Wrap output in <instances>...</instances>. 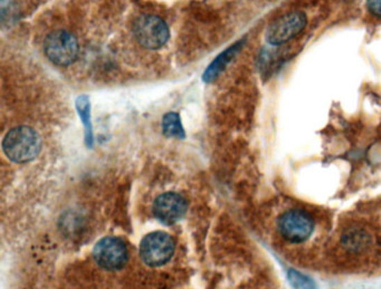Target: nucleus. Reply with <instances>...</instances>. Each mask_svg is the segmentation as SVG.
Listing matches in <instances>:
<instances>
[{
    "instance_id": "1",
    "label": "nucleus",
    "mask_w": 381,
    "mask_h": 289,
    "mask_svg": "<svg viewBox=\"0 0 381 289\" xmlns=\"http://www.w3.org/2000/svg\"><path fill=\"white\" fill-rule=\"evenodd\" d=\"M3 150L10 161L27 163L38 158L42 150V140L34 129L17 126L3 138Z\"/></svg>"
},
{
    "instance_id": "8",
    "label": "nucleus",
    "mask_w": 381,
    "mask_h": 289,
    "mask_svg": "<svg viewBox=\"0 0 381 289\" xmlns=\"http://www.w3.org/2000/svg\"><path fill=\"white\" fill-rule=\"evenodd\" d=\"M188 210L185 197L177 192H165L156 197L152 206V213L160 222L170 226L184 218Z\"/></svg>"
},
{
    "instance_id": "5",
    "label": "nucleus",
    "mask_w": 381,
    "mask_h": 289,
    "mask_svg": "<svg viewBox=\"0 0 381 289\" xmlns=\"http://www.w3.org/2000/svg\"><path fill=\"white\" fill-rule=\"evenodd\" d=\"M93 258L103 270L110 272L123 270L128 264V247L119 237H104L94 246Z\"/></svg>"
},
{
    "instance_id": "3",
    "label": "nucleus",
    "mask_w": 381,
    "mask_h": 289,
    "mask_svg": "<svg viewBox=\"0 0 381 289\" xmlns=\"http://www.w3.org/2000/svg\"><path fill=\"white\" fill-rule=\"evenodd\" d=\"M133 33L140 45L151 51L163 47L170 36L165 20L154 15H143L138 17L134 22Z\"/></svg>"
},
{
    "instance_id": "12",
    "label": "nucleus",
    "mask_w": 381,
    "mask_h": 289,
    "mask_svg": "<svg viewBox=\"0 0 381 289\" xmlns=\"http://www.w3.org/2000/svg\"><path fill=\"white\" fill-rule=\"evenodd\" d=\"M288 279L293 289H318L313 279L295 270H289Z\"/></svg>"
},
{
    "instance_id": "6",
    "label": "nucleus",
    "mask_w": 381,
    "mask_h": 289,
    "mask_svg": "<svg viewBox=\"0 0 381 289\" xmlns=\"http://www.w3.org/2000/svg\"><path fill=\"white\" fill-rule=\"evenodd\" d=\"M279 233L291 244H301L312 236L316 224L305 210H289L279 218Z\"/></svg>"
},
{
    "instance_id": "10",
    "label": "nucleus",
    "mask_w": 381,
    "mask_h": 289,
    "mask_svg": "<svg viewBox=\"0 0 381 289\" xmlns=\"http://www.w3.org/2000/svg\"><path fill=\"white\" fill-rule=\"evenodd\" d=\"M76 110L82 119L84 128H86V141L88 147H92L93 144V130H92L91 123V104L90 99L86 95L79 97L76 99Z\"/></svg>"
},
{
    "instance_id": "4",
    "label": "nucleus",
    "mask_w": 381,
    "mask_h": 289,
    "mask_svg": "<svg viewBox=\"0 0 381 289\" xmlns=\"http://www.w3.org/2000/svg\"><path fill=\"white\" fill-rule=\"evenodd\" d=\"M44 51L51 63L56 65L69 66L79 56V42L70 31L58 29L46 38Z\"/></svg>"
},
{
    "instance_id": "2",
    "label": "nucleus",
    "mask_w": 381,
    "mask_h": 289,
    "mask_svg": "<svg viewBox=\"0 0 381 289\" xmlns=\"http://www.w3.org/2000/svg\"><path fill=\"white\" fill-rule=\"evenodd\" d=\"M175 251L176 241L165 231L148 233L140 242V257L149 267L163 266L174 257Z\"/></svg>"
},
{
    "instance_id": "13",
    "label": "nucleus",
    "mask_w": 381,
    "mask_h": 289,
    "mask_svg": "<svg viewBox=\"0 0 381 289\" xmlns=\"http://www.w3.org/2000/svg\"><path fill=\"white\" fill-rule=\"evenodd\" d=\"M367 7L371 14L381 18V0H367Z\"/></svg>"
},
{
    "instance_id": "11",
    "label": "nucleus",
    "mask_w": 381,
    "mask_h": 289,
    "mask_svg": "<svg viewBox=\"0 0 381 289\" xmlns=\"http://www.w3.org/2000/svg\"><path fill=\"white\" fill-rule=\"evenodd\" d=\"M163 132L167 138L185 139L186 133L181 124L179 114L170 112L163 117Z\"/></svg>"
},
{
    "instance_id": "7",
    "label": "nucleus",
    "mask_w": 381,
    "mask_h": 289,
    "mask_svg": "<svg viewBox=\"0 0 381 289\" xmlns=\"http://www.w3.org/2000/svg\"><path fill=\"white\" fill-rule=\"evenodd\" d=\"M307 15L300 10L291 12L276 19L266 31V40L273 46L282 45L295 38L307 26Z\"/></svg>"
},
{
    "instance_id": "9",
    "label": "nucleus",
    "mask_w": 381,
    "mask_h": 289,
    "mask_svg": "<svg viewBox=\"0 0 381 289\" xmlns=\"http://www.w3.org/2000/svg\"><path fill=\"white\" fill-rule=\"evenodd\" d=\"M245 40H241L237 43L228 47L226 51H222V54H219L215 60L211 62V65L208 66L205 73L202 75V80L206 83L213 82L216 80L219 75L222 74L226 66L231 63L234 57L238 54V51L243 49Z\"/></svg>"
}]
</instances>
